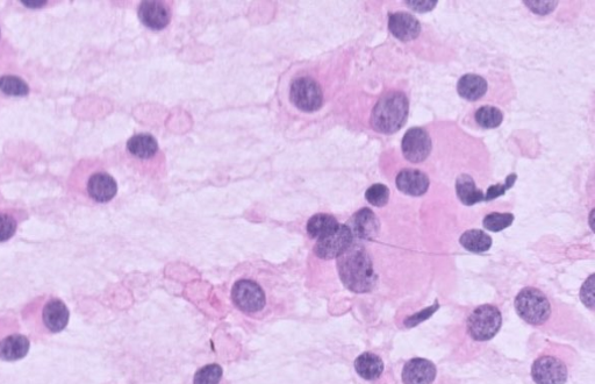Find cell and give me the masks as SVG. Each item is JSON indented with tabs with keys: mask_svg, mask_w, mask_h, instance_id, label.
I'll use <instances>...</instances> for the list:
<instances>
[{
	"mask_svg": "<svg viewBox=\"0 0 595 384\" xmlns=\"http://www.w3.org/2000/svg\"><path fill=\"white\" fill-rule=\"evenodd\" d=\"M433 144L430 135L424 128L412 127L406 132L401 142V149L407 161L421 163L428 159Z\"/></svg>",
	"mask_w": 595,
	"mask_h": 384,
	"instance_id": "4fadbf2b",
	"label": "cell"
},
{
	"mask_svg": "<svg viewBox=\"0 0 595 384\" xmlns=\"http://www.w3.org/2000/svg\"><path fill=\"white\" fill-rule=\"evenodd\" d=\"M436 376L437 369L433 362L422 358L406 362L401 374L404 384H433Z\"/></svg>",
	"mask_w": 595,
	"mask_h": 384,
	"instance_id": "9a60e30c",
	"label": "cell"
},
{
	"mask_svg": "<svg viewBox=\"0 0 595 384\" xmlns=\"http://www.w3.org/2000/svg\"><path fill=\"white\" fill-rule=\"evenodd\" d=\"M389 30L398 40L408 42L419 37L421 24L411 13L396 12L390 14Z\"/></svg>",
	"mask_w": 595,
	"mask_h": 384,
	"instance_id": "2e32d148",
	"label": "cell"
},
{
	"mask_svg": "<svg viewBox=\"0 0 595 384\" xmlns=\"http://www.w3.org/2000/svg\"><path fill=\"white\" fill-rule=\"evenodd\" d=\"M593 279L594 276L591 275L590 279L587 280L584 284L582 288V293H580V297H582L583 303L586 305V307H589L590 309H593L594 304Z\"/></svg>",
	"mask_w": 595,
	"mask_h": 384,
	"instance_id": "1f68e13d",
	"label": "cell"
},
{
	"mask_svg": "<svg viewBox=\"0 0 595 384\" xmlns=\"http://www.w3.org/2000/svg\"><path fill=\"white\" fill-rule=\"evenodd\" d=\"M224 376L221 366L217 364L206 365L200 368L193 379V384H220Z\"/></svg>",
	"mask_w": 595,
	"mask_h": 384,
	"instance_id": "83f0119b",
	"label": "cell"
},
{
	"mask_svg": "<svg viewBox=\"0 0 595 384\" xmlns=\"http://www.w3.org/2000/svg\"><path fill=\"white\" fill-rule=\"evenodd\" d=\"M70 311L61 298L41 295L21 310V323L35 340L46 339L67 329Z\"/></svg>",
	"mask_w": 595,
	"mask_h": 384,
	"instance_id": "3957f363",
	"label": "cell"
},
{
	"mask_svg": "<svg viewBox=\"0 0 595 384\" xmlns=\"http://www.w3.org/2000/svg\"><path fill=\"white\" fill-rule=\"evenodd\" d=\"M339 226L338 219L327 213H318L308 220L306 230L310 238L319 240L333 232Z\"/></svg>",
	"mask_w": 595,
	"mask_h": 384,
	"instance_id": "603a6c76",
	"label": "cell"
},
{
	"mask_svg": "<svg viewBox=\"0 0 595 384\" xmlns=\"http://www.w3.org/2000/svg\"><path fill=\"white\" fill-rule=\"evenodd\" d=\"M338 270L343 286L353 293H369L375 287L377 275L374 262L362 245L353 243L339 256Z\"/></svg>",
	"mask_w": 595,
	"mask_h": 384,
	"instance_id": "277c9868",
	"label": "cell"
},
{
	"mask_svg": "<svg viewBox=\"0 0 595 384\" xmlns=\"http://www.w3.org/2000/svg\"><path fill=\"white\" fill-rule=\"evenodd\" d=\"M141 23L149 30L162 31L170 24L172 18L171 7L160 0H147L142 2L138 10Z\"/></svg>",
	"mask_w": 595,
	"mask_h": 384,
	"instance_id": "5bb4252c",
	"label": "cell"
},
{
	"mask_svg": "<svg viewBox=\"0 0 595 384\" xmlns=\"http://www.w3.org/2000/svg\"><path fill=\"white\" fill-rule=\"evenodd\" d=\"M355 371L362 379L376 381L384 373V362L379 355L365 352L355 360Z\"/></svg>",
	"mask_w": 595,
	"mask_h": 384,
	"instance_id": "d6986e66",
	"label": "cell"
},
{
	"mask_svg": "<svg viewBox=\"0 0 595 384\" xmlns=\"http://www.w3.org/2000/svg\"><path fill=\"white\" fill-rule=\"evenodd\" d=\"M365 198H367V201L372 206H376V208H383V206L389 203L390 190L385 186V184L377 183L374 184V186H371L367 192H365Z\"/></svg>",
	"mask_w": 595,
	"mask_h": 384,
	"instance_id": "f1b7e54d",
	"label": "cell"
},
{
	"mask_svg": "<svg viewBox=\"0 0 595 384\" xmlns=\"http://www.w3.org/2000/svg\"><path fill=\"white\" fill-rule=\"evenodd\" d=\"M30 85L23 78L14 75L0 76V92L11 97H26L30 95Z\"/></svg>",
	"mask_w": 595,
	"mask_h": 384,
	"instance_id": "d4e9b609",
	"label": "cell"
},
{
	"mask_svg": "<svg viewBox=\"0 0 595 384\" xmlns=\"http://www.w3.org/2000/svg\"><path fill=\"white\" fill-rule=\"evenodd\" d=\"M68 190L75 201L89 206L106 205L118 195V183L98 161H81L69 176Z\"/></svg>",
	"mask_w": 595,
	"mask_h": 384,
	"instance_id": "7a4b0ae2",
	"label": "cell"
},
{
	"mask_svg": "<svg viewBox=\"0 0 595 384\" xmlns=\"http://www.w3.org/2000/svg\"><path fill=\"white\" fill-rule=\"evenodd\" d=\"M48 0H21V4L28 7V9H41L48 5Z\"/></svg>",
	"mask_w": 595,
	"mask_h": 384,
	"instance_id": "e575fe53",
	"label": "cell"
},
{
	"mask_svg": "<svg viewBox=\"0 0 595 384\" xmlns=\"http://www.w3.org/2000/svg\"><path fill=\"white\" fill-rule=\"evenodd\" d=\"M406 3L413 11L420 13L433 11L437 5L436 0H433V2H429V0H425V2H414V0H410V2Z\"/></svg>",
	"mask_w": 595,
	"mask_h": 384,
	"instance_id": "836d02e7",
	"label": "cell"
},
{
	"mask_svg": "<svg viewBox=\"0 0 595 384\" xmlns=\"http://www.w3.org/2000/svg\"><path fill=\"white\" fill-rule=\"evenodd\" d=\"M437 309H439V303H435L433 305V307H430L429 309H425L424 311H421L420 314H417L411 318H408L405 322V326L406 327H414L422 322H425V320L428 319L430 316H432Z\"/></svg>",
	"mask_w": 595,
	"mask_h": 384,
	"instance_id": "4dcf8cb0",
	"label": "cell"
},
{
	"mask_svg": "<svg viewBox=\"0 0 595 384\" xmlns=\"http://www.w3.org/2000/svg\"><path fill=\"white\" fill-rule=\"evenodd\" d=\"M348 227L354 239L372 240L379 232V220L374 212L368 208L357 211L349 220Z\"/></svg>",
	"mask_w": 595,
	"mask_h": 384,
	"instance_id": "ac0fdd59",
	"label": "cell"
},
{
	"mask_svg": "<svg viewBox=\"0 0 595 384\" xmlns=\"http://www.w3.org/2000/svg\"><path fill=\"white\" fill-rule=\"evenodd\" d=\"M235 310L253 322L281 319L295 308L296 290L285 276L267 263H252L238 270L231 286Z\"/></svg>",
	"mask_w": 595,
	"mask_h": 384,
	"instance_id": "6da1fadb",
	"label": "cell"
},
{
	"mask_svg": "<svg viewBox=\"0 0 595 384\" xmlns=\"http://www.w3.org/2000/svg\"><path fill=\"white\" fill-rule=\"evenodd\" d=\"M30 350L31 338L27 336L23 323L12 314L0 316V360H23Z\"/></svg>",
	"mask_w": 595,
	"mask_h": 384,
	"instance_id": "52a82bcc",
	"label": "cell"
},
{
	"mask_svg": "<svg viewBox=\"0 0 595 384\" xmlns=\"http://www.w3.org/2000/svg\"><path fill=\"white\" fill-rule=\"evenodd\" d=\"M516 179H518V175L512 174L507 177L504 184L499 183L496 184V186L490 187L486 192L485 201H493V199H497L498 197L505 195L508 189H512Z\"/></svg>",
	"mask_w": 595,
	"mask_h": 384,
	"instance_id": "f546056e",
	"label": "cell"
},
{
	"mask_svg": "<svg viewBox=\"0 0 595 384\" xmlns=\"http://www.w3.org/2000/svg\"><path fill=\"white\" fill-rule=\"evenodd\" d=\"M456 194L467 206L485 201L484 192L477 188L475 181L468 174H463L456 180Z\"/></svg>",
	"mask_w": 595,
	"mask_h": 384,
	"instance_id": "44dd1931",
	"label": "cell"
},
{
	"mask_svg": "<svg viewBox=\"0 0 595 384\" xmlns=\"http://www.w3.org/2000/svg\"><path fill=\"white\" fill-rule=\"evenodd\" d=\"M532 378L536 384H565L569 379V368L556 355H542L533 364Z\"/></svg>",
	"mask_w": 595,
	"mask_h": 384,
	"instance_id": "7c38bea8",
	"label": "cell"
},
{
	"mask_svg": "<svg viewBox=\"0 0 595 384\" xmlns=\"http://www.w3.org/2000/svg\"><path fill=\"white\" fill-rule=\"evenodd\" d=\"M461 245L471 253H485L492 246V238L482 230H469L462 234Z\"/></svg>",
	"mask_w": 595,
	"mask_h": 384,
	"instance_id": "cb8c5ba5",
	"label": "cell"
},
{
	"mask_svg": "<svg viewBox=\"0 0 595 384\" xmlns=\"http://www.w3.org/2000/svg\"><path fill=\"white\" fill-rule=\"evenodd\" d=\"M487 82L484 77L476 74H467L457 83L458 94L467 101L476 102L482 99L487 92Z\"/></svg>",
	"mask_w": 595,
	"mask_h": 384,
	"instance_id": "ffe728a7",
	"label": "cell"
},
{
	"mask_svg": "<svg viewBox=\"0 0 595 384\" xmlns=\"http://www.w3.org/2000/svg\"><path fill=\"white\" fill-rule=\"evenodd\" d=\"M0 40H2V28H0Z\"/></svg>",
	"mask_w": 595,
	"mask_h": 384,
	"instance_id": "d590c367",
	"label": "cell"
},
{
	"mask_svg": "<svg viewBox=\"0 0 595 384\" xmlns=\"http://www.w3.org/2000/svg\"><path fill=\"white\" fill-rule=\"evenodd\" d=\"M126 152L140 170H157L163 166V154L159 142L152 134H135L128 139Z\"/></svg>",
	"mask_w": 595,
	"mask_h": 384,
	"instance_id": "ba28073f",
	"label": "cell"
},
{
	"mask_svg": "<svg viewBox=\"0 0 595 384\" xmlns=\"http://www.w3.org/2000/svg\"><path fill=\"white\" fill-rule=\"evenodd\" d=\"M410 115V101L404 92H387L375 105L370 123L378 133L393 134L401 130Z\"/></svg>",
	"mask_w": 595,
	"mask_h": 384,
	"instance_id": "8992f818",
	"label": "cell"
},
{
	"mask_svg": "<svg viewBox=\"0 0 595 384\" xmlns=\"http://www.w3.org/2000/svg\"><path fill=\"white\" fill-rule=\"evenodd\" d=\"M397 187L405 195L424 196L429 189V177L419 169H403L397 176Z\"/></svg>",
	"mask_w": 595,
	"mask_h": 384,
	"instance_id": "e0dca14e",
	"label": "cell"
},
{
	"mask_svg": "<svg viewBox=\"0 0 595 384\" xmlns=\"http://www.w3.org/2000/svg\"><path fill=\"white\" fill-rule=\"evenodd\" d=\"M353 243L354 236L348 225L339 224L333 232L317 240L313 252L321 260L338 259Z\"/></svg>",
	"mask_w": 595,
	"mask_h": 384,
	"instance_id": "8fae6325",
	"label": "cell"
},
{
	"mask_svg": "<svg viewBox=\"0 0 595 384\" xmlns=\"http://www.w3.org/2000/svg\"><path fill=\"white\" fill-rule=\"evenodd\" d=\"M530 10L536 14H548L555 10L557 2H525Z\"/></svg>",
	"mask_w": 595,
	"mask_h": 384,
	"instance_id": "d6a6232c",
	"label": "cell"
},
{
	"mask_svg": "<svg viewBox=\"0 0 595 384\" xmlns=\"http://www.w3.org/2000/svg\"><path fill=\"white\" fill-rule=\"evenodd\" d=\"M286 96L293 108L304 115L319 112L324 108L326 92L318 71L307 67L293 71L286 87Z\"/></svg>",
	"mask_w": 595,
	"mask_h": 384,
	"instance_id": "5b68a950",
	"label": "cell"
},
{
	"mask_svg": "<svg viewBox=\"0 0 595 384\" xmlns=\"http://www.w3.org/2000/svg\"><path fill=\"white\" fill-rule=\"evenodd\" d=\"M503 325V316L491 304L480 305L472 311L467 323L470 337L476 341H489L497 336Z\"/></svg>",
	"mask_w": 595,
	"mask_h": 384,
	"instance_id": "30bf717a",
	"label": "cell"
},
{
	"mask_svg": "<svg viewBox=\"0 0 595 384\" xmlns=\"http://www.w3.org/2000/svg\"><path fill=\"white\" fill-rule=\"evenodd\" d=\"M514 222L512 213L493 212L483 220V226L487 231L500 232L506 230Z\"/></svg>",
	"mask_w": 595,
	"mask_h": 384,
	"instance_id": "4316f807",
	"label": "cell"
},
{
	"mask_svg": "<svg viewBox=\"0 0 595 384\" xmlns=\"http://www.w3.org/2000/svg\"><path fill=\"white\" fill-rule=\"evenodd\" d=\"M515 309L520 318L530 325H542L551 315L547 296L536 288L522 289L515 298Z\"/></svg>",
	"mask_w": 595,
	"mask_h": 384,
	"instance_id": "9c48e42d",
	"label": "cell"
},
{
	"mask_svg": "<svg viewBox=\"0 0 595 384\" xmlns=\"http://www.w3.org/2000/svg\"><path fill=\"white\" fill-rule=\"evenodd\" d=\"M476 122L480 127L486 130L497 128L504 122V113L494 106H482L475 115Z\"/></svg>",
	"mask_w": 595,
	"mask_h": 384,
	"instance_id": "484cf974",
	"label": "cell"
},
{
	"mask_svg": "<svg viewBox=\"0 0 595 384\" xmlns=\"http://www.w3.org/2000/svg\"><path fill=\"white\" fill-rule=\"evenodd\" d=\"M26 215L23 211L14 209L0 210V243H6L18 231L19 224L23 222Z\"/></svg>",
	"mask_w": 595,
	"mask_h": 384,
	"instance_id": "7402d4cb",
	"label": "cell"
}]
</instances>
